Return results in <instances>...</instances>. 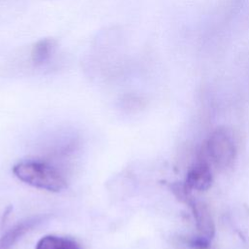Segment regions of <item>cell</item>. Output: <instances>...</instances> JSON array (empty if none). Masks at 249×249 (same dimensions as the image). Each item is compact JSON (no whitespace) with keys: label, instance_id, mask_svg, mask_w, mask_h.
Segmentation results:
<instances>
[{"label":"cell","instance_id":"cell-1","mask_svg":"<svg viewBox=\"0 0 249 249\" xmlns=\"http://www.w3.org/2000/svg\"><path fill=\"white\" fill-rule=\"evenodd\" d=\"M13 173L21 182L48 192L58 193L67 187L61 173L46 162L23 160L13 166Z\"/></svg>","mask_w":249,"mask_h":249},{"label":"cell","instance_id":"cell-2","mask_svg":"<svg viewBox=\"0 0 249 249\" xmlns=\"http://www.w3.org/2000/svg\"><path fill=\"white\" fill-rule=\"evenodd\" d=\"M206 152L216 167L222 169L230 167L233 163L236 155L232 134L226 128L215 129L207 139Z\"/></svg>","mask_w":249,"mask_h":249},{"label":"cell","instance_id":"cell-3","mask_svg":"<svg viewBox=\"0 0 249 249\" xmlns=\"http://www.w3.org/2000/svg\"><path fill=\"white\" fill-rule=\"evenodd\" d=\"M47 216L37 215L26 218L16 224L14 227L9 229L3 235L0 236V249H13L15 244L27 232L32 231L34 228L42 224Z\"/></svg>","mask_w":249,"mask_h":249},{"label":"cell","instance_id":"cell-4","mask_svg":"<svg viewBox=\"0 0 249 249\" xmlns=\"http://www.w3.org/2000/svg\"><path fill=\"white\" fill-rule=\"evenodd\" d=\"M212 181L211 168L206 160H201L188 170L184 183L191 191H205L210 188Z\"/></svg>","mask_w":249,"mask_h":249},{"label":"cell","instance_id":"cell-5","mask_svg":"<svg viewBox=\"0 0 249 249\" xmlns=\"http://www.w3.org/2000/svg\"><path fill=\"white\" fill-rule=\"evenodd\" d=\"M189 205L193 212L198 235L211 240L215 233V226L207 205L195 198L189 202Z\"/></svg>","mask_w":249,"mask_h":249},{"label":"cell","instance_id":"cell-6","mask_svg":"<svg viewBox=\"0 0 249 249\" xmlns=\"http://www.w3.org/2000/svg\"><path fill=\"white\" fill-rule=\"evenodd\" d=\"M56 41L53 38H43L37 41L30 53L31 61L35 66H42L48 63L56 50Z\"/></svg>","mask_w":249,"mask_h":249},{"label":"cell","instance_id":"cell-7","mask_svg":"<svg viewBox=\"0 0 249 249\" xmlns=\"http://www.w3.org/2000/svg\"><path fill=\"white\" fill-rule=\"evenodd\" d=\"M35 249H81L72 238L48 234L39 239Z\"/></svg>","mask_w":249,"mask_h":249}]
</instances>
